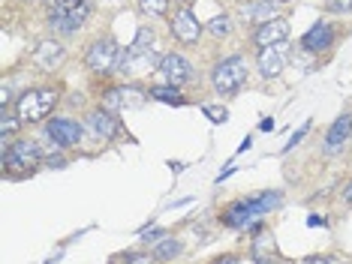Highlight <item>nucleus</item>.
Listing matches in <instances>:
<instances>
[{
	"mask_svg": "<svg viewBox=\"0 0 352 264\" xmlns=\"http://www.w3.org/2000/svg\"><path fill=\"white\" fill-rule=\"evenodd\" d=\"M160 54L154 51V48H126L124 51V60H121V72H126V75L139 78V75H148V72H157L160 69Z\"/></svg>",
	"mask_w": 352,
	"mask_h": 264,
	"instance_id": "nucleus-6",
	"label": "nucleus"
},
{
	"mask_svg": "<svg viewBox=\"0 0 352 264\" xmlns=\"http://www.w3.org/2000/svg\"><path fill=\"white\" fill-rule=\"evenodd\" d=\"M331 12H352V0H328Z\"/></svg>",
	"mask_w": 352,
	"mask_h": 264,
	"instance_id": "nucleus-27",
	"label": "nucleus"
},
{
	"mask_svg": "<svg viewBox=\"0 0 352 264\" xmlns=\"http://www.w3.org/2000/svg\"><path fill=\"white\" fill-rule=\"evenodd\" d=\"M121 60H124V48L118 45L115 39H100V43H94L85 54L87 69H94V72L121 69Z\"/></svg>",
	"mask_w": 352,
	"mask_h": 264,
	"instance_id": "nucleus-4",
	"label": "nucleus"
},
{
	"mask_svg": "<svg viewBox=\"0 0 352 264\" xmlns=\"http://www.w3.org/2000/svg\"><path fill=\"white\" fill-rule=\"evenodd\" d=\"M229 30H232V19H229V15H217V19L208 21V34L217 36V39H226Z\"/></svg>",
	"mask_w": 352,
	"mask_h": 264,
	"instance_id": "nucleus-23",
	"label": "nucleus"
},
{
	"mask_svg": "<svg viewBox=\"0 0 352 264\" xmlns=\"http://www.w3.org/2000/svg\"><path fill=\"white\" fill-rule=\"evenodd\" d=\"M58 99H60L58 87H30L15 102V115L21 117V123H39V120H45L58 108Z\"/></svg>",
	"mask_w": 352,
	"mask_h": 264,
	"instance_id": "nucleus-1",
	"label": "nucleus"
},
{
	"mask_svg": "<svg viewBox=\"0 0 352 264\" xmlns=\"http://www.w3.org/2000/svg\"><path fill=\"white\" fill-rule=\"evenodd\" d=\"M151 96L154 99H163V102H172V106H184V96H181V91L178 87H172V84H157L154 91H151Z\"/></svg>",
	"mask_w": 352,
	"mask_h": 264,
	"instance_id": "nucleus-22",
	"label": "nucleus"
},
{
	"mask_svg": "<svg viewBox=\"0 0 352 264\" xmlns=\"http://www.w3.org/2000/svg\"><path fill=\"white\" fill-rule=\"evenodd\" d=\"M217 264H241V261H238V259H220Z\"/></svg>",
	"mask_w": 352,
	"mask_h": 264,
	"instance_id": "nucleus-32",
	"label": "nucleus"
},
{
	"mask_svg": "<svg viewBox=\"0 0 352 264\" xmlns=\"http://www.w3.org/2000/svg\"><path fill=\"white\" fill-rule=\"evenodd\" d=\"M30 60H34L36 69H58L63 63V45L54 43V39H43V43L36 45V51H34Z\"/></svg>",
	"mask_w": 352,
	"mask_h": 264,
	"instance_id": "nucleus-17",
	"label": "nucleus"
},
{
	"mask_svg": "<svg viewBox=\"0 0 352 264\" xmlns=\"http://www.w3.org/2000/svg\"><path fill=\"white\" fill-rule=\"evenodd\" d=\"M87 15H91V0H82V3L69 6L67 12H60V15H54V19H49V24H52L54 34H76V30L87 21Z\"/></svg>",
	"mask_w": 352,
	"mask_h": 264,
	"instance_id": "nucleus-9",
	"label": "nucleus"
},
{
	"mask_svg": "<svg viewBox=\"0 0 352 264\" xmlns=\"http://www.w3.org/2000/svg\"><path fill=\"white\" fill-rule=\"evenodd\" d=\"M160 75L166 78V84H172V87H181L184 82L190 78V60L187 58H181V54H163V60H160Z\"/></svg>",
	"mask_w": 352,
	"mask_h": 264,
	"instance_id": "nucleus-13",
	"label": "nucleus"
},
{
	"mask_svg": "<svg viewBox=\"0 0 352 264\" xmlns=\"http://www.w3.org/2000/svg\"><path fill=\"white\" fill-rule=\"evenodd\" d=\"M244 78H247L244 60L238 58V54L235 58H226L217 69H214V91L223 93V96H232V93H238V87L244 84Z\"/></svg>",
	"mask_w": 352,
	"mask_h": 264,
	"instance_id": "nucleus-5",
	"label": "nucleus"
},
{
	"mask_svg": "<svg viewBox=\"0 0 352 264\" xmlns=\"http://www.w3.org/2000/svg\"><path fill=\"white\" fill-rule=\"evenodd\" d=\"M19 126H21V117L12 115L10 108H3V120H0V139H3V147H10V139L15 135Z\"/></svg>",
	"mask_w": 352,
	"mask_h": 264,
	"instance_id": "nucleus-21",
	"label": "nucleus"
},
{
	"mask_svg": "<svg viewBox=\"0 0 352 264\" xmlns=\"http://www.w3.org/2000/svg\"><path fill=\"white\" fill-rule=\"evenodd\" d=\"M175 255H181V240H175V237H163L154 246V259L157 261H172Z\"/></svg>",
	"mask_w": 352,
	"mask_h": 264,
	"instance_id": "nucleus-20",
	"label": "nucleus"
},
{
	"mask_svg": "<svg viewBox=\"0 0 352 264\" xmlns=\"http://www.w3.org/2000/svg\"><path fill=\"white\" fill-rule=\"evenodd\" d=\"M307 132H310V123H304L301 130H295V132H292V139L286 141V150H289V147H295V144H298V141H301V139H304V135H307Z\"/></svg>",
	"mask_w": 352,
	"mask_h": 264,
	"instance_id": "nucleus-28",
	"label": "nucleus"
},
{
	"mask_svg": "<svg viewBox=\"0 0 352 264\" xmlns=\"http://www.w3.org/2000/svg\"><path fill=\"white\" fill-rule=\"evenodd\" d=\"M139 10L145 15H166L169 12V0H139Z\"/></svg>",
	"mask_w": 352,
	"mask_h": 264,
	"instance_id": "nucleus-24",
	"label": "nucleus"
},
{
	"mask_svg": "<svg viewBox=\"0 0 352 264\" xmlns=\"http://www.w3.org/2000/svg\"><path fill=\"white\" fill-rule=\"evenodd\" d=\"M43 150L36 147L34 141H15L10 147H3V168L6 174H15V178H28L34 174L39 163H43Z\"/></svg>",
	"mask_w": 352,
	"mask_h": 264,
	"instance_id": "nucleus-2",
	"label": "nucleus"
},
{
	"mask_svg": "<svg viewBox=\"0 0 352 264\" xmlns=\"http://www.w3.org/2000/svg\"><path fill=\"white\" fill-rule=\"evenodd\" d=\"M277 202H280L277 192H265V195L250 198V202H235L226 213H223V226L226 228H244L253 216H259V213L271 211V207H277Z\"/></svg>",
	"mask_w": 352,
	"mask_h": 264,
	"instance_id": "nucleus-3",
	"label": "nucleus"
},
{
	"mask_svg": "<svg viewBox=\"0 0 352 264\" xmlns=\"http://www.w3.org/2000/svg\"><path fill=\"white\" fill-rule=\"evenodd\" d=\"M238 12H241L244 21L256 24V27L277 19V15H274L277 10H274V3H271V0H238Z\"/></svg>",
	"mask_w": 352,
	"mask_h": 264,
	"instance_id": "nucleus-15",
	"label": "nucleus"
},
{
	"mask_svg": "<svg viewBox=\"0 0 352 264\" xmlns=\"http://www.w3.org/2000/svg\"><path fill=\"white\" fill-rule=\"evenodd\" d=\"M286 58H289V43H277L268 48H259V72L265 78H277L286 67Z\"/></svg>",
	"mask_w": 352,
	"mask_h": 264,
	"instance_id": "nucleus-11",
	"label": "nucleus"
},
{
	"mask_svg": "<svg viewBox=\"0 0 352 264\" xmlns=\"http://www.w3.org/2000/svg\"><path fill=\"white\" fill-rule=\"evenodd\" d=\"M133 48H154V30L142 27L139 34H135V39H133Z\"/></svg>",
	"mask_w": 352,
	"mask_h": 264,
	"instance_id": "nucleus-25",
	"label": "nucleus"
},
{
	"mask_svg": "<svg viewBox=\"0 0 352 264\" xmlns=\"http://www.w3.org/2000/svg\"><path fill=\"white\" fill-rule=\"evenodd\" d=\"M148 102V93L135 84H121L111 87L106 93V108H142Z\"/></svg>",
	"mask_w": 352,
	"mask_h": 264,
	"instance_id": "nucleus-10",
	"label": "nucleus"
},
{
	"mask_svg": "<svg viewBox=\"0 0 352 264\" xmlns=\"http://www.w3.org/2000/svg\"><path fill=\"white\" fill-rule=\"evenodd\" d=\"M331 43H334V27L331 24H325V21H319L316 27H310L307 34H304V39H301V45L307 48V51H325Z\"/></svg>",
	"mask_w": 352,
	"mask_h": 264,
	"instance_id": "nucleus-19",
	"label": "nucleus"
},
{
	"mask_svg": "<svg viewBox=\"0 0 352 264\" xmlns=\"http://www.w3.org/2000/svg\"><path fill=\"white\" fill-rule=\"evenodd\" d=\"M253 43L259 48H268V45H277V43H289V21L274 19L268 24H259L256 34H253Z\"/></svg>",
	"mask_w": 352,
	"mask_h": 264,
	"instance_id": "nucleus-14",
	"label": "nucleus"
},
{
	"mask_svg": "<svg viewBox=\"0 0 352 264\" xmlns=\"http://www.w3.org/2000/svg\"><path fill=\"white\" fill-rule=\"evenodd\" d=\"M157 259L154 255H139V252H126L121 261H115V264H154Z\"/></svg>",
	"mask_w": 352,
	"mask_h": 264,
	"instance_id": "nucleus-26",
	"label": "nucleus"
},
{
	"mask_svg": "<svg viewBox=\"0 0 352 264\" xmlns=\"http://www.w3.org/2000/svg\"><path fill=\"white\" fill-rule=\"evenodd\" d=\"M205 115L211 117V120H217V123H223V120H226V111H217L214 106H205Z\"/></svg>",
	"mask_w": 352,
	"mask_h": 264,
	"instance_id": "nucleus-29",
	"label": "nucleus"
},
{
	"mask_svg": "<svg viewBox=\"0 0 352 264\" xmlns=\"http://www.w3.org/2000/svg\"><path fill=\"white\" fill-rule=\"evenodd\" d=\"M45 135L58 144V147H76L82 141V126L69 117H54L45 123Z\"/></svg>",
	"mask_w": 352,
	"mask_h": 264,
	"instance_id": "nucleus-8",
	"label": "nucleus"
},
{
	"mask_svg": "<svg viewBox=\"0 0 352 264\" xmlns=\"http://www.w3.org/2000/svg\"><path fill=\"white\" fill-rule=\"evenodd\" d=\"M271 3H286V0H271Z\"/></svg>",
	"mask_w": 352,
	"mask_h": 264,
	"instance_id": "nucleus-33",
	"label": "nucleus"
},
{
	"mask_svg": "<svg viewBox=\"0 0 352 264\" xmlns=\"http://www.w3.org/2000/svg\"><path fill=\"white\" fill-rule=\"evenodd\" d=\"M87 126L100 135V139H118L121 135V120L111 115L109 108H97L87 115Z\"/></svg>",
	"mask_w": 352,
	"mask_h": 264,
	"instance_id": "nucleus-16",
	"label": "nucleus"
},
{
	"mask_svg": "<svg viewBox=\"0 0 352 264\" xmlns=\"http://www.w3.org/2000/svg\"><path fill=\"white\" fill-rule=\"evenodd\" d=\"M253 261L256 264H277L280 261L274 235H271V228L265 222H256L253 226Z\"/></svg>",
	"mask_w": 352,
	"mask_h": 264,
	"instance_id": "nucleus-7",
	"label": "nucleus"
},
{
	"mask_svg": "<svg viewBox=\"0 0 352 264\" xmlns=\"http://www.w3.org/2000/svg\"><path fill=\"white\" fill-rule=\"evenodd\" d=\"M349 139H352V115H340L325 135V154H338V150H343V144Z\"/></svg>",
	"mask_w": 352,
	"mask_h": 264,
	"instance_id": "nucleus-18",
	"label": "nucleus"
},
{
	"mask_svg": "<svg viewBox=\"0 0 352 264\" xmlns=\"http://www.w3.org/2000/svg\"><path fill=\"white\" fill-rule=\"evenodd\" d=\"M301 264H338L334 259H322V255H316V259H304Z\"/></svg>",
	"mask_w": 352,
	"mask_h": 264,
	"instance_id": "nucleus-30",
	"label": "nucleus"
},
{
	"mask_svg": "<svg viewBox=\"0 0 352 264\" xmlns=\"http://www.w3.org/2000/svg\"><path fill=\"white\" fill-rule=\"evenodd\" d=\"M343 198H346V202L352 204V180H349V187H346V189H343Z\"/></svg>",
	"mask_w": 352,
	"mask_h": 264,
	"instance_id": "nucleus-31",
	"label": "nucleus"
},
{
	"mask_svg": "<svg viewBox=\"0 0 352 264\" xmlns=\"http://www.w3.org/2000/svg\"><path fill=\"white\" fill-rule=\"evenodd\" d=\"M199 34H202V24L196 21V15L190 10H178L172 15V36L184 45L199 43Z\"/></svg>",
	"mask_w": 352,
	"mask_h": 264,
	"instance_id": "nucleus-12",
	"label": "nucleus"
}]
</instances>
